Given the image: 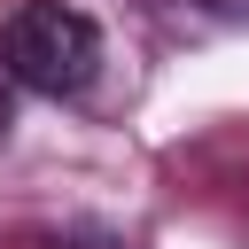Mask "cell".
I'll return each mask as SVG.
<instances>
[{
    "instance_id": "1",
    "label": "cell",
    "mask_w": 249,
    "mask_h": 249,
    "mask_svg": "<svg viewBox=\"0 0 249 249\" xmlns=\"http://www.w3.org/2000/svg\"><path fill=\"white\" fill-rule=\"evenodd\" d=\"M0 54H8L16 86H31V93H78L93 78V62H101V31H93V16H78L62 0H31V8L8 16Z\"/></svg>"
},
{
    "instance_id": "4",
    "label": "cell",
    "mask_w": 249,
    "mask_h": 249,
    "mask_svg": "<svg viewBox=\"0 0 249 249\" xmlns=\"http://www.w3.org/2000/svg\"><path fill=\"white\" fill-rule=\"evenodd\" d=\"M0 132H8V101H0Z\"/></svg>"
},
{
    "instance_id": "2",
    "label": "cell",
    "mask_w": 249,
    "mask_h": 249,
    "mask_svg": "<svg viewBox=\"0 0 249 249\" xmlns=\"http://www.w3.org/2000/svg\"><path fill=\"white\" fill-rule=\"evenodd\" d=\"M195 8H218V16H241L249 0H195Z\"/></svg>"
},
{
    "instance_id": "3",
    "label": "cell",
    "mask_w": 249,
    "mask_h": 249,
    "mask_svg": "<svg viewBox=\"0 0 249 249\" xmlns=\"http://www.w3.org/2000/svg\"><path fill=\"white\" fill-rule=\"evenodd\" d=\"M78 249H109V241H78Z\"/></svg>"
}]
</instances>
